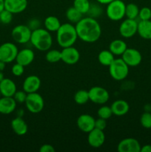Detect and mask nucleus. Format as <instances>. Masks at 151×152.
<instances>
[{
    "mask_svg": "<svg viewBox=\"0 0 151 152\" xmlns=\"http://www.w3.org/2000/svg\"><path fill=\"white\" fill-rule=\"evenodd\" d=\"M110 77L116 81H122L129 74V66L121 58H117L110 65Z\"/></svg>",
    "mask_w": 151,
    "mask_h": 152,
    "instance_id": "20e7f679",
    "label": "nucleus"
},
{
    "mask_svg": "<svg viewBox=\"0 0 151 152\" xmlns=\"http://www.w3.org/2000/svg\"><path fill=\"white\" fill-rule=\"evenodd\" d=\"M16 91V83L10 79L4 78L0 82V93L2 96L13 97Z\"/></svg>",
    "mask_w": 151,
    "mask_h": 152,
    "instance_id": "6ab92c4d",
    "label": "nucleus"
},
{
    "mask_svg": "<svg viewBox=\"0 0 151 152\" xmlns=\"http://www.w3.org/2000/svg\"><path fill=\"white\" fill-rule=\"evenodd\" d=\"M139 10L138 5L134 3H130L126 4L125 7V16L127 19H136L139 16Z\"/></svg>",
    "mask_w": 151,
    "mask_h": 152,
    "instance_id": "c85d7f7f",
    "label": "nucleus"
},
{
    "mask_svg": "<svg viewBox=\"0 0 151 152\" xmlns=\"http://www.w3.org/2000/svg\"><path fill=\"white\" fill-rule=\"evenodd\" d=\"M6 67V63L4 62H3V61L0 60V71H3L4 70V68H5Z\"/></svg>",
    "mask_w": 151,
    "mask_h": 152,
    "instance_id": "c03bdc74",
    "label": "nucleus"
},
{
    "mask_svg": "<svg viewBox=\"0 0 151 152\" xmlns=\"http://www.w3.org/2000/svg\"><path fill=\"white\" fill-rule=\"evenodd\" d=\"M138 22L136 19H126L119 26V34L124 38H131L137 34Z\"/></svg>",
    "mask_w": 151,
    "mask_h": 152,
    "instance_id": "9d476101",
    "label": "nucleus"
},
{
    "mask_svg": "<svg viewBox=\"0 0 151 152\" xmlns=\"http://www.w3.org/2000/svg\"><path fill=\"white\" fill-rule=\"evenodd\" d=\"M1 93H0V98H1Z\"/></svg>",
    "mask_w": 151,
    "mask_h": 152,
    "instance_id": "09e8293b",
    "label": "nucleus"
},
{
    "mask_svg": "<svg viewBox=\"0 0 151 152\" xmlns=\"http://www.w3.org/2000/svg\"><path fill=\"white\" fill-rule=\"evenodd\" d=\"M122 1H124V0H122Z\"/></svg>",
    "mask_w": 151,
    "mask_h": 152,
    "instance_id": "8fccbe9b",
    "label": "nucleus"
},
{
    "mask_svg": "<svg viewBox=\"0 0 151 152\" xmlns=\"http://www.w3.org/2000/svg\"><path fill=\"white\" fill-rule=\"evenodd\" d=\"M107 126V123L106 120L102 118H98L97 120H96L95 121V128L98 129H100V130L104 131L105 129H106Z\"/></svg>",
    "mask_w": 151,
    "mask_h": 152,
    "instance_id": "ea45409f",
    "label": "nucleus"
},
{
    "mask_svg": "<svg viewBox=\"0 0 151 152\" xmlns=\"http://www.w3.org/2000/svg\"><path fill=\"white\" fill-rule=\"evenodd\" d=\"M13 15L11 12L4 9L0 13V22L4 25H8L13 20Z\"/></svg>",
    "mask_w": 151,
    "mask_h": 152,
    "instance_id": "f704fd0d",
    "label": "nucleus"
},
{
    "mask_svg": "<svg viewBox=\"0 0 151 152\" xmlns=\"http://www.w3.org/2000/svg\"><path fill=\"white\" fill-rule=\"evenodd\" d=\"M87 135V142L89 145L95 148H100L105 142V134L104 131L94 128Z\"/></svg>",
    "mask_w": 151,
    "mask_h": 152,
    "instance_id": "4468645a",
    "label": "nucleus"
},
{
    "mask_svg": "<svg viewBox=\"0 0 151 152\" xmlns=\"http://www.w3.org/2000/svg\"><path fill=\"white\" fill-rule=\"evenodd\" d=\"M137 33L144 39H151V20H140L138 22Z\"/></svg>",
    "mask_w": 151,
    "mask_h": 152,
    "instance_id": "5701e85b",
    "label": "nucleus"
},
{
    "mask_svg": "<svg viewBox=\"0 0 151 152\" xmlns=\"http://www.w3.org/2000/svg\"><path fill=\"white\" fill-rule=\"evenodd\" d=\"M127 48V43L122 39H114L109 45V50L115 56H121Z\"/></svg>",
    "mask_w": 151,
    "mask_h": 152,
    "instance_id": "b1692460",
    "label": "nucleus"
},
{
    "mask_svg": "<svg viewBox=\"0 0 151 152\" xmlns=\"http://www.w3.org/2000/svg\"><path fill=\"white\" fill-rule=\"evenodd\" d=\"M114 56H115V55L109 49L108 50H103L98 55V60L101 65L109 67L110 65L115 59Z\"/></svg>",
    "mask_w": 151,
    "mask_h": 152,
    "instance_id": "a878e982",
    "label": "nucleus"
},
{
    "mask_svg": "<svg viewBox=\"0 0 151 152\" xmlns=\"http://www.w3.org/2000/svg\"><path fill=\"white\" fill-rule=\"evenodd\" d=\"M27 25L31 31H34L41 28V21L37 18H32L28 22Z\"/></svg>",
    "mask_w": 151,
    "mask_h": 152,
    "instance_id": "58836bf2",
    "label": "nucleus"
},
{
    "mask_svg": "<svg viewBox=\"0 0 151 152\" xmlns=\"http://www.w3.org/2000/svg\"><path fill=\"white\" fill-rule=\"evenodd\" d=\"M44 25L46 30L50 32H56L62 25L60 20L55 16H48L44 21Z\"/></svg>",
    "mask_w": 151,
    "mask_h": 152,
    "instance_id": "393cba45",
    "label": "nucleus"
},
{
    "mask_svg": "<svg viewBox=\"0 0 151 152\" xmlns=\"http://www.w3.org/2000/svg\"><path fill=\"white\" fill-rule=\"evenodd\" d=\"M55 148L50 144H44L39 148L40 152H55Z\"/></svg>",
    "mask_w": 151,
    "mask_h": 152,
    "instance_id": "a19ab883",
    "label": "nucleus"
},
{
    "mask_svg": "<svg viewBox=\"0 0 151 152\" xmlns=\"http://www.w3.org/2000/svg\"><path fill=\"white\" fill-rule=\"evenodd\" d=\"M141 148L139 141L133 137L123 139L117 145V150L119 152H140Z\"/></svg>",
    "mask_w": 151,
    "mask_h": 152,
    "instance_id": "ddd939ff",
    "label": "nucleus"
},
{
    "mask_svg": "<svg viewBox=\"0 0 151 152\" xmlns=\"http://www.w3.org/2000/svg\"><path fill=\"white\" fill-rule=\"evenodd\" d=\"M140 152H151V145H144L142 146Z\"/></svg>",
    "mask_w": 151,
    "mask_h": 152,
    "instance_id": "79ce46f5",
    "label": "nucleus"
},
{
    "mask_svg": "<svg viewBox=\"0 0 151 152\" xmlns=\"http://www.w3.org/2000/svg\"><path fill=\"white\" fill-rule=\"evenodd\" d=\"M125 7L122 0H113L107 4L106 14L110 20L120 21L125 16Z\"/></svg>",
    "mask_w": 151,
    "mask_h": 152,
    "instance_id": "39448f33",
    "label": "nucleus"
},
{
    "mask_svg": "<svg viewBox=\"0 0 151 152\" xmlns=\"http://www.w3.org/2000/svg\"><path fill=\"white\" fill-rule=\"evenodd\" d=\"M78 39L76 27L70 22L62 24L56 31V41L62 48L73 46Z\"/></svg>",
    "mask_w": 151,
    "mask_h": 152,
    "instance_id": "f03ea898",
    "label": "nucleus"
},
{
    "mask_svg": "<svg viewBox=\"0 0 151 152\" xmlns=\"http://www.w3.org/2000/svg\"><path fill=\"white\" fill-rule=\"evenodd\" d=\"M4 78V74H3V71H0V82H1Z\"/></svg>",
    "mask_w": 151,
    "mask_h": 152,
    "instance_id": "de8ad7c7",
    "label": "nucleus"
},
{
    "mask_svg": "<svg viewBox=\"0 0 151 152\" xmlns=\"http://www.w3.org/2000/svg\"><path fill=\"white\" fill-rule=\"evenodd\" d=\"M66 17L68 20L72 24H76L83 18V14L77 9L73 7H69L66 11Z\"/></svg>",
    "mask_w": 151,
    "mask_h": 152,
    "instance_id": "bb28decb",
    "label": "nucleus"
},
{
    "mask_svg": "<svg viewBox=\"0 0 151 152\" xmlns=\"http://www.w3.org/2000/svg\"><path fill=\"white\" fill-rule=\"evenodd\" d=\"M4 9V0H0V13Z\"/></svg>",
    "mask_w": 151,
    "mask_h": 152,
    "instance_id": "a18cd8bd",
    "label": "nucleus"
},
{
    "mask_svg": "<svg viewBox=\"0 0 151 152\" xmlns=\"http://www.w3.org/2000/svg\"><path fill=\"white\" fill-rule=\"evenodd\" d=\"M140 20H150L151 19V9L147 7H144L139 10V16Z\"/></svg>",
    "mask_w": 151,
    "mask_h": 152,
    "instance_id": "c9c22d12",
    "label": "nucleus"
},
{
    "mask_svg": "<svg viewBox=\"0 0 151 152\" xmlns=\"http://www.w3.org/2000/svg\"><path fill=\"white\" fill-rule=\"evenodd\" d=\"M27 96H28V94L24 90L16 91V92L14 94L13 97L17 103H25Z\"/></svg>",
    "mask_w": 151,
    "mask_h": 152,
    "instance_id": "e433bc0d",
    "label": "nucleus"
},
{
    "mask_svg": "<svg viewBox=\"0 0 151 152\" xmlns=\"http://www.w3.org/2000/svg\"><path fill=\"white\" fill-rule=\"evenodd\" d=\"M96 1L101 4H107L113 0H96Z\"/></svg>",
    "mask_w": 151,
    "mask_h": 152,
    "instance_id": "37998d69",
    "label": "nucleus"
},
{
    "mask_svg": "<svg viewBox=\"0 0 151 152\" xmlns=\"http://www.w3.org/2000/svg\"><path fill=\"white\" fill-rule=\"evenodd\" d=\"M62 61L64 63L69 65H73L76 64L79 61L80 53L73 46L64 48L62 50Z\"/></svg>",
    "mask_w": 151,
    "mask_h": 152,
    "instance_id": "f8f14e48",
    "label": "nucleus"
},
{
    "mask_svg": "<svg viewBox=\"0 0 151 152\" xmlns=\"http://www.w3.org/2000/svg\"><path fill=\"white\" fill-rule=\"evenodd\" d=\"M90 2L89 0H74L73 6L84 15L87 14L90 8Z\"/></svg>",
    "mask_w": 151,
    "mask_h": 152,
    "instance_id": "2f4dec72",
    "label": "nucleus"
},
{
    "mask_svg": "<svg viewBox=\"0 0 151 152\" xmlns=\"http://www.w3.org/2000/svg\"><path fill=\"white\" fill-rule=\"evenodd\" d=\"M28 0H4V9L13 14L22 13L28 7Z\"/></svg>",
    "mask_w": 151,
    "mask_h": 152,
    "instance_id": "dca6fc26",
    "label": "nucleus"
},
{
    "mask_svg": "<svg viewBox=\"0 0 151 152\" xmlns=\"http://www.w3.org/2000/svg\"><path fill=\"white\" fill-rule=\"evenodd\" d=\"M11 72L15 77H21L25 72V67L16 62L12 67Z\"/></svg>",
    "mask_w": 151,
    "mask_h": 152,
    "instance_id": "4c0bfd02",
    "label": "nucleus"
},
{
    "mask_svg": "<svg viewBox=\"0 0 151 152\" xmlns=\"http://www.w3.org/2000/svg\"><path fill=\"white\" fill-rule=\"evenodd\" d=\"M17 114H18L17 117H22V116H23V114H24V110H22V109H19V111H18Z\"/></svg>",
    "mask_w": 151,
    "mask_h": 152,
    "instance_id": "49530a36",
    "label": "nucleus"
},
{
    "mask_svg": "<svg viewBox=\"0 0 151 152\" xmlns=\"http://www.w3.org/2000/svg\"><path fill=\"white\" fill-rule=\"evenodd\" d=\"M32 31L27 25H19L15 26L11 31L13 39L19 44H26L30 40Z\"/></svg>",
    "mask_w": 151,
    "mask_h": 152,
    "instance_id": "0eeeda50",
    "label": "nucleus"
},
{
    "mask_svg": "<svg viewBox=\"0 0 151 152\" xmlns=\"http://www.w3.org/2000/svg\"><path fill=\"white\" fill-rule=\"evenodd\" d=\"M25 104L28 111L32 114H38L44 107V99L37 92L28 94Z\"/></svg>",
    "mask_w": 151,
    "mask_h": 152,
    "instance_id": "423d86ee",
    "label": "nucleus"
},
{
    "mask_svg": "<svg viewBox=\"0 0 151 152\" xmlns=\"http://www.w3.org/2000/svg\"><path fill=\"white\" fill-rule=\"evenodd\" d=\"M34 58L35 53L31 49L24 48L19 50L16 58V62L24 67H26L33 62Z\"/></svg>",
    "mask_w": 151,
    "mask_h": 152,
    "instance_id": "a211bd4d",
    "label": "nucleus"
},
{
    "mask_svg": "<svg viewBox=\"0 0 151 152\" xmlns=\"http://www.w3.org/2000/svg\"><path fill=\"white\" fill-rule=\"evenodd\" d=\"M12 130L18 136H23L27 134L28 131V126L26 122L22 117H16L13 119L10 123Z\"/></svg>",
    "mask_w": 151,
    "mask_h": 152,
    "instance_id": "4be33fe9",
    "label": "nucleus"
},
{
    "mask_svg": "<svg viewBox=\"0 0 151 152\" xmlns=\"http://www.w3.org/2000/svg\"><path fill=\"white\" fill-rule=\"evenodd\" d=\"M90 101L98 105H104L110 99V94L107 90L101 86H93L88 91Z\"/></svg>",
    "mask_w": 151,
    "mask_h": 152,
    "instance_id": "6e6552de",
    "label": "nucleus"
},
{
    "mask_svg": "<svg viewBox=\"0 0 151 152\" xmlns=\"http://www.w3.org/2000/svg\"><path fill=\"white\" fill-rule=\"evenodd\" d=\"M74 101L76 102V103H77L78 105H84V104L87 103L88 101H90L89 99V93L88 91L86 90H78V91L76 92V94H74Z\"/></svg>",
    "mask_w": 151,
    "mask_h": 152,
    "instance_id": "cd10ccee",
    "label": "nucleus"
},
{
    "mask_svg": "<svg viewBox=\"0 0 151 152\" xmlns=\"http://www.w3.org/2000/svg\"><path fill=\"white\" fill-rule=\"evenodd\" d=\"M121 59L129 67H136L140 65L142 60V56L140 52L135 48L126 49L121 55Z\"/></svg>",
    "mask_w": 151,
    "mask_h": 152,
    "instance_id": "9b49d317",
    "label": "nucleus"
},
{
    "mask_svg": "<svg viewBox=\"0 0 151 152\" xmlns=\"http://www.w3.org/2000/svg\"><path fill=\"white\" fill-rule=\"evenodd\" d=\"M95 120L93 117L87 114H84L78 117L76 121L78 129L84 133H89L95 128Z\"/></svg>",
    "mask_w": 151,
    "mask_h": 152,
    "instance_id": "2eb2a0df",
    "label": "nucleus"
},
{
    "mask_svg": "<svg viewBox=\"0 0 151 152\" xmlns=\"http://www.w3.org/2000/svg\"><path fill=\"white\" fill-rule=\"evenodd\" d=\"M100 4H99L97 1L96 3H90V8L87 13V16L96 19V18L102 16L103 10H102V7H101Z\"/></svg>",
    "mask_w": 151,
    "mask_h": 152,
    "instance_id": "7c9ffc66",
    "label": "nucleus"
},
{
    "mask_svg": "<svg viewBox=\"0 0 151 152\" xmlns=\"http://www.w3.org/2000/svg\"><path fill=\"white\" fill-rule=\"evenodd\" d=\"M30 42L37 50L47 51L53 44V38L50 31L45 28H40L32 31Z\"/></svg>",
    "mask_w": 151,
    "mask_h": 152,
    "instance_id": "7ed1b4c3",
    "label": "nucleus"
},
{
    "mask_svg": "<svg viewBox=\"0 0 151 152\" xmlns=\"http://www.w3.org/2000/svg\"><path fill=\"white\" fill-rule=\"evenodd\" d=\"M41 87V80L38 76L30 75L25 79L22 85L23 90L27 94L37 92Z\"/></svg>",
    "mask_w": 151,
    "mask_h": 152,
    "instance_id": "f3484780",
    "label": "nucleus"
},
{
    "mask_svg": "<svg viewBox=\"0 0 151 152\" xmlns=\"http://www.w3.org/2000/svg\"><path fill=\"white\" fill-rule=\"evenodd\" d=\"M16 103L13 97L2 96L0 98V114H10L16 108Z\"/></svg>",
    "mask_w": 151,
    "mask_h": 152,
    "instance_id": "aec40b11",
    "label": "nucleus"
},
{
    "mask_svg": "<svg viewBox=\"0 0 151 152\" xmlns=\"http://www.w3.org/2000/svg\"><path fill=\"white\" fill-rule=\"evenodd\" d=\"M110 108L113 115L121 117L129 112L130 105L127 101L123 100V99H117L113 102Z\"/></svg>",
    "mask_w": 151,
    "mask_h": 152,
    "instance_id": "412c9836",
    "label": "nucleus"
},
{
    "mask_svg": "<svg viewBox=\"0 0 151 152\" xmlns=\"http://www.w3.org/2000/svg\"><path fill=\"white\" fill-rule=\"evenodd\" d=\"M19 52L17 46L12 42H4L0 45V60L10 63L16 60Z\"/></svg>",
    "mask_w": 151,
    "mask_h": 152,
    "instance_id": "1a4fd4ad",
    "label": "nucleus"
},
{
    "mask_svg": "<svg viewBox=\"0 0 151 152\" xmlns=\"http://www.w3.org/2000/svg\"><path fill=\"white\" fill-rule=\"evenodd\" d=\"M140 123L144 129H151V113L150 111H145L140 117Z\"/></svg>",
    "mask_w": 151,
    "mask_h": 152,
    "instance_id": "72a5a7b5",
    "label": "nucleus"
},
{
    "mask_svg": "<svg viewBox=\"0 0 151 152\" xmlns=\"http://www.w3.org/2000/svg\"><path fill=\"white\" fill-rule=\"evenodd\" d=\"M45 59L50 63H56L62 61V53L56 49H50L46 53Z\"/></svg>",
    "mask_w": 151,
    "mask_h": 152,
    "instance_id": "c756f323",
    "label": "nucleus"
},
{
    "mask_svg": "<svg viewBox=\"0 0 151 152\" xmlns=\"http://www.w3.org/2000/svg\"><path fill=\"white\" fill-rule=\"evenodd\" d=\"M97 115L99 118L105 119L106 120L110 119L113 115V112L110 106H107V105H102V106H101L98 109Z\"/></svg>",
    "mask_w": 151,
    "mask_h": 152,
    "instance_id": "473e14b6",
    "label": "nucleus"
},
{
    "mask_svg": "<svg viewBox=\"0 0 151 152\" xmlns=\"http://www.w3.org/2000/svg\"><path fill=\"white\" fill-rule=\"evenodd\" d=\"M78 38L87 43L97 42L102 35V28L96 19L87 16L83 17L76 24Z\"/></svg>",
    "mask_w": 151,
    "mask_h": 152,
    "instance_id": "f257e3e1",
    "label": "nucleus"
}]
</instances>
